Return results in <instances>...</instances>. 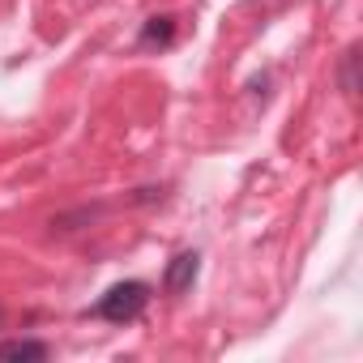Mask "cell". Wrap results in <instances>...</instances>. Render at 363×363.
<instances>
[{"label":"cell","instance_id":"6da1fadb","mask_svg":"<svg viewBox=\"0 0 363 363\" xmlns=\"http://www.w3.org/2000/svg\"><path fill=\"white\" fill-rule=\"evenodd\" d=\"M150 299H154L150 282H141V278H124V282L107 286V291L86 308V316H99V320H107V325H133V320L145 316Z\"/></svg>","mask_w":363,"mask_h":363},{"label":"cell","instance_id":"8992f818","mask_svg":"<svg viewBox=\"0 0 363 363\" xmlns=\"http://www.w3.org/2000/svg\"><path fill=\"white\" fill-rule=\"evenodd\" d=\"M103 210H107V206H82V210H73V214H60V218H52V235L82 231V227H86V223H94Z\"/></svg>","mask_w":363,"mask_h":363},{"label":"cell","instance_id":"277c9868","mask_svg":"<svg viewBox=\"0 0 363 363\" xmlns=\"http://www.w3.org/2000/svg\"><path fill=\"white\" fill-rule=\"evenodd\" d=\"M52 354L48 342L39 337H13V342H0V359H30V363H43Z\"/></svg>","mask_w":363,"mask_h":363},{"label":"cell","instance_id":"ba28073f","mask_svg":"<svg viewBox=\"0 0 363 363\" xmlns=\"http://www.w3.org/2000/svg\"><path fill=\"white\" fill-rule=\"evenodd\" d=\"M0 320H5V312H0Z\"/></svg>","mask_w":363,"mask_h":363},{"label":"cell","instance_id":"5b68a950","mask_svg":"<svg viewBox=\"0 0 363 363\" xmlns=\"http://www.w3.org/2000/svg\"><path fill=\"white\" fill-rule=\"evenodd\" d=\"M337 90H342L346 99L359 94V43H350V48L342 52V60H337Z\"/></svg>","mask_w":363,"mask_h":363},{"label":"cell","instance_id":"3957f363","mask_svg":"<svg viewBox=\"0 0 363 363\" xmlns=\"http://www.w3.org/2000/svg\"><path fill=\"white\" fill-rule=\"evenodd\" d=\"M175 35H179V22H175L171 13H154V18L141 22L137 48H141V52H167V48L175 43Z\"/></svg>","mask_w":363,"mask_h":363},{"label":"cell","instance_id":"52a82bcc","mask_svg":"<svg viewBox=\"0 0 363 363\" xmlns=\"http://www.w3.org/2000/svg\"><path fill=\"white\" fill-rule=\"evenodd\" d=\"M162 197H167V184H158V189H154V184H150V189H133L128 206H158Z\"/></svg>","mask_w":363,"mask_h":363},{"label":"cell","instance_id":"7a4b0ae2","mask_svg":"<svg viewBox=\"0 0 363 363\" xmlns=\"http://www.w3.org/2000/svg\"><path fill=\"white\" fill-rule=\"evenodd\" d=\"M201 278V252L197 248H184V252H175L162 269V295H189Z\"/></svg>","mask_w":363,"mask_h":363}]
</instances>
